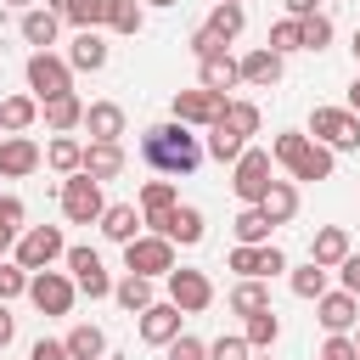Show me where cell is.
<instances>
[{"label":"cell","instance_id":"12","mask_svg":"<svg viewBox=\"0 0 360 360\" xmlns=\"http://www.w3.org/2000/svg\"><path fill=\"white\" fill-rule=\"evenodd\" d=\"M225 264H231L236 276H253V281H270V276H281V270H287V253H281L276 242H236Z\"/></svg>","mask_w":360,"mask_h":360},{"label":"cell","instance_id":"55","mask_svg":"<svg viewBox=\"0 0 360 360\" xmlns=\"http://www.w3.org/2000/svg\"><path fill=\"white\" fill-rule=\"evenodd\" d=\"M6 6H17V11H28V6H34V0H6Z\"/></svg>","mask_w":360,"mask_h":360},{"label":"cell","instance_id":"1","mask_svg":"<svg viewBox=\"0 0 360 360\" xmlns=\"http://www.w3.org/2000/svg\"><path fill=\"white\" fill-rule=\"evenodd\" d=\"M141 158H146L158 174H191L208 152H202V141L191 135V124L163 118V124H152V129L141 135Z\"/></svg>","mask_w":360,"mask_h":360},{"label":"cell","instance_id":"54","mask_svg":"<svg viewBox=\"0 0 360 360\" xmlns=\"http://www.w3.org/2000/svg\"><path fill=\"white\" fill-rule=\"evenodd\" d=\"M146 6H158V11H169V6H180V0H146Z\"/></svg>","mask_w":360,"mask_h":360},{"label":"cell","instance_id":"53","mask_svg":"<svg viewBox=\"0 0 360 360\" xmlns=\"http://www.w3.org/2000/svg\"><path fill=\"white\" fill-rule=\"evenodd\" d=\"M349 112H360V73H354V84H349Z\"/></svg>","mask_w":360,"mask_h":360},{"label":"cell","instance_id":"50","mask_svg":"<svg viewBox=\"0 0 360 360\" xmlns=\"http://www.w3.org/2000/svg\"><path fill=\"white\" fill-rule=\"evenodd\" d=\"M11 338H17V315H11V304L0 298V349H11Z\"/></svg>","mask_w":360,"mask_h":360},{"label":"cell","instance_id":"45","mask_svg":"<svg viewBox=\"0 0 360 360\" xmlns=\"http://www.w3.org/2000/svg\"><path fill=\"white\" fill-rule=\"evenodd\" d=\"M326 45H332V17L326 11L304 17V51H326Z\"/></svg>","mask_w":360,"mask_h":360},{"label":"cell","instance_id":"2","mask_svg":"<svg viewBox=\"0 0 360 360\" xmlns=\"http://www.w3.org/2000/svg\"><path fill=\"white\" fill-rule=\"evenodd\" d=\"M270 158H276L292 180H332V163H338V152L321 146L309 129H281V135L270 141Z\"/></svg>","mask_w":360,"mask_h":360},{"label":"cell","instance_id":"23","mask_svg":"<svg viewBox=\"0 0 360 360\" xmlns=\"http://www.w3.org/2000/svg\"><path fill=\"white\" fill-rule=\"evenodd\" d=\"M56 28H62V17H56L51 6H28L22 22H17V34H22L34 51H51V45H56Z\"/></svg>","mask_w":360,"mask_h":360},{"label":"cell","instance_id":"18","mask_svg":"<svg viewBox=\"0 0 360 360\" xmlns=\"http://www.w3.org/2000/svg\"><path fill=\"white\" fill-rule=\"evenodd\" d=\"M242 62V84H253V90H270V84H281V68H287V56L281 51H270V45H253L248 56H236Z\"/></svg>","mask_w":360,"mask_h":360},{"label":"cell","instance_id":"17","mask_svg":"<svg viewBox=\"0 0 360 360\" xmlns=\"http://www.w3.org/2000/svg\"><path fill=\"white\" fill-rule=\"evenodd\" d=\"M180 304H169V298H158L152 309H141V338L152 343V349H169L174 338H180Z\"/></svg>","mask_w":360,"mask_h":360},{"label":"cell","instance_id":"7","mask_svg":"<svg viewBox=\"0 0 360 360\" xmlns=\"http://www.w3.org/2000/svg\"><path fill=\"white\" fill-rule=\"evenodd\" d=\"M309 135L321 146H332V152H354L360 146V112H349V107H315L309 112Z\"/></svg>","mask_w":360,"mask_h":360},{"label":"cell","instance_id":"34","mask_svg":"<svg viewBox=\"0 0 360 360\" xmlns=\"http://www.w3.org/2000/svg\"><path fill=\"white\" fill-rule=\"evenodd\" d=\"M22 214H28V208H22V197H11V191H6V197H0V259H6V253L17 248V236L28 231V225H22Z\"/></svg>","mask_w":360,"mask_h":360},{"label":"cell","instance_id":"37","mask_svg":"<svg viewBox=\"0 0 360 360\" xmlns=\"http://www.w3.org/2000/svg\"><path fill=\"white\" fill-rule=\"evenodd\" d=\"M208 28H214V34H219V39H225V45H231V39H236V34H242V28H248V11H242V6H236V0H219V6H214V11H208Z\"/></svg>","mask_w":360,"mask_h":360},{"label":"cell","instance_id":"36","mask_svg":"<svg viewBox=\"0 0 360 360\" xmlns=\"http://www.w3.org/2000/svg\"><path fill=\"white\" fill-rule=\"evenodd\" d=\"M248 326H242V338L253 343V349H270L276 338H281V315L276 309H253V315H242Z\"/></svg>","mask_w":360,"mask_h":360},{"label":"cell","instance_id":"24","mask_svg":"<svg viewBox=\"0 0 360 360\" xmlns=\"http://www.w3.org/2000/svg\"><path fill=\"white\" fill-rule=\"evenodd\" d=\"M84 174L90 180H118L124 174V146L118 141H84Z\"/></svg>","mask_w":360,"mask_h":360},{"label":"cell","instance_id":"29","mask_svg":"<svg viewBox=\"0 0 360 360\" xmlns=\"http://www.w3.org/2000/svg\"><path fill=\"white\" fill-rule=\"evenodd\" d=\"M112 304L118 309H129V315H141V309H152L158 304V292H152V276H124V281H112Z\"/></svg>","mask_w":360,"mask_h":360},{"label":"cell","instance_id":"41","mask_svg":"<svg viewBox=\"0 0 360 360\" xmlns=\"http://www.w3.org/2000/svg\"><path fill=\"white\" fill-rule=\"evenodd\" d=\"M270 51H281V56L304 51V17H281V22L270 28Z\"/></svg>","mask_w":360,"mask_h":360},{"label":"cell","instance_id":"6","mask_svg":"<svg viewBox=\"0 0 360 360\" xmlns=\"http://www.w3.org/2000/svg\"><path fill=\"white\" fill-rule=\"evenodd\" d=\"M73 298H79L73 270H34V276H28V304H34L39 315H68Z\"/></svg>","mask_w":360,"mask_h":360},{"label":"cell","instance_id":"57","mask_svg":"<svg viewBox=\"0 0 360 360\" xmlns=\"http://www.w3.org/2000/svg\"><path fill=\"white\" fill-rule=\"evenodd\" d=\"M253 360H270V354H264V349H259V354H253Z\"/></svg>","mask_w":360,"mask_h":360},{"label":"cell","instance_id":"31","mask_svg":"<svg viewBox=\"0 0 360 360\" xmlns=\"http://www.w3.org/2000/svg\"><path fill=\"white\" fill-rule=\"evenodd\" d=\"M259 208L270 214V225H287V219L298 214V180H270V191H264Z\"/></svg>","mask_w":360,"mask_h":360},{"label":"cell","instance_id":"26","mask_svg":"<svg viewBox=\"0 0 360 360\" xmlns=\"http://www.w3.org/2000/svg\"><path fill=\"white\" fill-rule=\"evenodd\" d=\"M84 129H90V141H124V107L118 101H90Z\"/></svg>","mask_w":360,"mask_h":360},{"label":"cell","instance_id":"44","mask_svg":"<svg viewBox=\"0 0 360 360\" xmlns=\"http://www.w3.org/2000/svg\"><path fill=\"white\" fill-rule=\"evenodd\" d=\"M231 129H242V135H259V107L253 101H225V112H219Z\"/></svg>","mask_w":360,"mask_h":360},{"label":"cell","instance_id":"43","mask_svg":"<svg viewBox=\"0 0 360 360\" xmlns=\"http://www.w3.org/2000/svg\"><path fill=\"white\" fill-rule=\"evenodd\" d=\"M208 360H253V343L242 332H225V338L208 343Z\"/></svg>","mask_w":360,"mask_h":360},{"label":"cell","instance_id":"28","mask_svg":"<svg viewBox=\"0 0 360 360\" xmlns=\"http://www.w3.org/2000/svg\"><path fill=\"white\" fill-rule=\"evenodd\" d=\"M45 163H51L62 180L79 174V169H84V141H79V135H51V141H45Z\"/></svg>","mask_w":360,"mask_h":360},{"label":"cell","instance_id":"22","mask_svg":"<svg viewBox=\"0 0 360 360\" xmlns=\"http://www.w3.org/2000/svg\"><path fill=\"white\" fill-rule=\"evenodd\" d=\"M39 118H45V129H56V135H73V129H84V101H79V90L39 101Z\"/></svg>","mask_w":360,"mask_h":360},{"label":"cell","instance_id":"19","mask_svg":"<svg viewBox=\"0 0 360 360\" xmlns=\"http://www.w3.org/2000/svg\"><path fill=\"white\" fill-rule=\"evenodd\" d=\"M96 225H101V236H107V242H118V248H124V242H135V236L146 231V214H141V202H107V214H101Z\"/></svg>","mask_w":360,"mask_h":360},{"label":"cell","instance_id":"11","mask_svg":"<svg viewBox=\"0 0 360 360\" xmlns=\"http://www.w3.org/2000/svg\"><path fill=\"white\" fill-rule=\"evenodd\" d=\"M225 101L231 96H219V90H174V101H169V118H180V124H191V129H208V124H219V112H225Z\"/></svg>","mask_w":360,"mask_h":360},{"label":"cell","instance_id":"40","mask_svg":"<svg viewBox=\"0 0 360 360\" xmlns=\"http://www.w3.org/2000/svg\"><path fill=\"white\" fill-rule=\"evenodd\" d=\"M326 276H332V270H326V264H315V259H309V264H298V270H292V292H298V298H309V304H315V298H321V292H326Z\"/></svg>","mask_w":360,"mask_h":360},{"label":"cell","instance_id":"13","mask_svg":"<svg viewBox=\"0 0 360 360\" xmlns=\"http://www.w3.org/2000/svg\"><path fill=\"white\" fill-rule=\"evenodd\" d=\"M146 231H158V236H169L174 248H197V242L208 236V219H202V208H191V202H180V208H169V214H158V219H146Z\"/></svg>","mask_w":360,"mask_h":360},{"label":"cell","instance_id":"32","mask_svg":"<svg viewBox=\"0 0 360 360\" xmlns=\"http://www.w3.org/2000/svg\"><path fill=\"white\" fill-rule=\"evenodd\" d=\"M62 343H68V354H73V360H101V354H107V332H101V326H90V321H79Z\"/></svg>","mask_w":360,"mask_h":360},{"label":"cell","instance_id":"30","mask_svg":"<svg viewBox=\"0 0 360 360\" xmlns=\"http://www.w3.org/2000/svg\"><path fill=\"white\" fill-rule=\"evenodd\" d=\"M39 118V96H6L0 101V135H28Z\"/></svg>","mask_w":360,"mask_h":360},{"label":"cell","instance_id":"38","mask_svg":"<svg viewBox=\"0 0 360 360\" xmlns=\"http://www.w3.org/2000/svg\"><path fill=\"white\" fill-rule=\"evenodd\" d=\"M169 208H180L174 180H146V186H141V214H146V219H158V214H169Z\"/></svg>","mask_w":360,"mask_h":360},{"label":"cell","instance_id":"49","mask_svg":"<svg viewBox=\"0 0 360 360\" xmlns=\"http://www.w3.org/2000/svg\"><path fill=\"white\" fill-rule=\"evenodd\" d=\"M28 360H73V354H68V343H56V338H39V343L28 349Z\"/></svg>","mask_w":360,"mask_h":360},{"label":"cell","instance_id":"21","mask_svg":"<svg viewBox=\"0 0 360 360\" xmlns=\"http://www.w3.org/2000/svg\"><path fill=\"white\" fill-rule=\"evenodd\" d=\"M107 56H112V51H107L101 28H79V39L68 45V68H73V73H101Z\"/></svg>","mask_w":360,"mask_h":360},{"label":"cell","instance_id":"27","mask_svg":"<svg viewBox=\"0 0 360 360\" xmlns=\"http://www.w3.org/2000/svg\"><path fill=\"white\" fill-rule=\"evenodd\" d=\"M202 152H208L214 163H236V158L248 152V135H242V129H231V124L219 118V124H208V141H202Z\"/></svg>","mask_w":360,"mask_h":360},{"label":"cell","instance_id":"39","mask_svg":"<svg viewBox=\"0 0 360 360\" xmlns=\"http://www.w3.org/2000/svg\"><path fill=\"white\" fill-rule=\"evenodd\" d=\"M231 309H236V315H253V309H270V287H264V281H253V276H242V281L231 287Z\"/></svg>","mask_w":360,"mask_h":360},{"label":"cell","instance_id":"3","mask_svg":"<svg viewBox=\"0 0 360 360\" xmlns=\"http://www.w3.org/2000/svg\"><path fill=\"white\" fill-rule=\"evenodd\" d=\"M11 259H17L22 270H51L56 259H68L62 225H28V231L17 236V248H11Z\"/></svg>","mask_w":360,"mask_h":360},{"label":"cell","instance_id":"4","mask_svg":"<svg viewBox=\"0 0 360 360\" xmlns=\"http://www.w3.org/2000/svg\"><path fill=\"white\" fill-rule=\"evenodd\" d=\"M270 180H276V158H270L264 146H248V152L231 163V191H236L242 202H264Z\"/></svg>","mask_w":360,"mask_h":360},{"label":"cell","instance_id":"15","mask_svg":"<svg viewBox=\"0 0 360 360\" xmlns=\"http://www.w3.org/2000/svg\"><path fill=\"white\" fill-rule=\"evenodd\" d=\"M315 321L326 326V332H354L360 326V292H349V287H326L321 298H315Z\"/></svg>","mask_w":360,"mask_h":360},{"label":"cell","instance_id":"5","mask_svg":"<svg viewBox=\"0 0 360 360\" xmlns=\"http://www.w3.org/2000/svg\"><path fill=\"white\" fill-rule=\"evenodd\" d=\"M107 214V197H101V180H90L84 169L62 180V219L68 225H96Z\"/></svg>","mask_w":360,"mask_h":360},{"label":"cell","instance_id":"33","mask_svg":"<svg viewBox=\"0 0 360 360\" xmlns=\"http://www.w3.org/2000/svg\"><path fill=\"white\" fill-rule=\"evenodd\" d=\"M107 6V22L101 28H112V34H141V22H146V11H141V0H101Z\"/></svg>","mask_w":360,"mask_h":360},{"label":"cell","instance_id":"59","mask_svg":"<svg viewBox=\"0 0 360 360\" xmlns=\"http://www.w3.org/2000/svg\"><path fill=\"white\" fill-rule=\"evenodd\" d=\"M236 6H242V0H236Z\"/></svg>","mask_w":360,"mask_h":360},{"label":"cell","instance_id":"56","mask_svg":"<svg viewBox=\"0 0 360 360\" xmlns=\"http://www.w3.org/2000/svg\"><path fill=\"white\" fill-rule=\"evenodd\" d=\"M354 62H360V28H354Z\"/></svg>","mask_w":360,"mask_h":360},{"label":"cell","instance_id":"20","mask_svg":"<svg viewBox=\"0 0 360 360\" xmlns=\"http://www.w3.org/2000/svg\"><path fill=\"white\" fill-rule=\"evenodd\" d=\"M197 84H202V90H219V96H231V90L242 84V62H236L231 51H214V56H202V62H197Z\"/></svg>","mask_w":360,"mask_h":360},{"label":"cell","instance_id":"35","mask_svg":"<svg viewBox=\"0 0 360 360\" xmlns=\"http://www.w3.org/2000/svg\"><path fill=\"white\" fill-rule=\"evenodd\" d=\"M231 231H236V242H270V231H276V225H270V214H264L259 202H242V214H236V225H231Z\"/></svg>","mask_w":360,"mask_h":360},{"label":"cell","instance_id":"8","mask_svg":"<svg viewBox=\"0 0 360 360\" xmlns=\"http://www.w3.org/2000/svg\"><path fill=\"white\" fill-rule=\"evenodd\" d=\"M124 270H135V276H169L174 270V242L169 236H158V231H141L135 242H124Z\"/></svg>","mask_w":360,"mask_h":360},{"label":"cell","instance_id":"48","mask_svg":"<svg viewBox=\"0 0 360 360\" xmlns=\"http://www.w3.org/2000/svg\"><path fill=\"white\" fill-rule=\"evenodd\" d=\"M214 51H225V39H219V34H214V28H208V22H202V28H197V34H191V56H197V62H202V56H214Z\"/></svg>","mask_w":360,"mask_h":360},{"label":"cell","instance_id":"14","mask_svg":"<svg viewBox=\"0 0 360 360\" xmlns=\"http://www.w3.org/2000/svg\"><path fill=\"white\" fill-rule=\"evenodd\" d=\"M68 270H73V281H79L84 298H112V276H107V264H101L96 248H68Z\"/></svg>","mask_w":360,"mask_h":360},{"label":"cell","instance_id":"52","mask_svg":"<svg viewBox=\"0 0 360 360\" xmlns=\"http://www.w3.org/2000/svg\"><path fill=\"white\" fill-rule=\"evenodd\" d=\"M321 0H287V17H315Z\"/></svg>","mask_w":360,"mask_h":360},{"label":"cell","instance_id":"10","mask_svg":"<svg viewBox=\"0 0 360 360\" xmlns=\"http://www.w3.org/2000/svg\"><path fill=\"white\" fill-rule=\"evenodd\" d=\"M163 298H169V304H180L186 315H202V309L214 304V281H208L202 270H186V264H174V270L163 276Z\"/></svg>","mask_w":360,"mask_h":360},{"label":"cell","instance_id":"47","mask_svg":"<svg viewBox=\"0 0 360 360\" xmlns=\"http://www.w3.org/2000/svg\"><path fill=\"white\" fill-rule=\"evenodd\" d=\"M169 360H208V343L191 338V332H180V338L169 343Z\"/></svg>","mask_w":360,"mask_h":360},{"label":"cell","instance_id":"58","mask_svg":"<svg viewBox=\"0 0 360 360\" xmlns=\"http://www.w3.org/2000/svg\"><path fill=\"white\" fill-rule=\"evenodd\" d=\"M354 349H360V326H354Z\"/></svg>","mask_w":360,"mask_h":360},{"label":"cell","instance_id":"16","mask_svg":"<svg viewBox=\"0 0 360 360\" xmlns=\"http://www.w3.org/2000/svg\"><path fill=\"white\" fill-rule=\"evenodd\" d=\"M39 163H45V152L34 135H0V180H22Z\"/></svg>","mask_w":360,"mask_h":360},{"label":"cell","instance_id":"51","mask_svg":"<svg viewBox=\"0 0 360 360\" xmlns=\"http://www.w3.org/2000/svg\"><path fill=\"white\" fill-rule=\"evenodd\" d=\"M338 276H343V287H349V292H360V253H349V259L338 264Z\"/></svg>","mask_w":360,"mask_h":360},{"label":"cell","instance_id":"42","mask_svg":"<svg viewBox=\"0 0 360 360\" xmlns=\"http://www.w3.org/2000/svg\"><path fill=\"white\" fill-rule=\"evenodd\" d=\"M28 276L34 270H22L17 259H0V298L11 304V298H28Z\"/></svg>","mask_w":360,"mask_h":360},{"label":"cell","instance_id":"46","mask_svg":"<svg viewBox=\"0 0 360 360\" xmlns=\"http://www.w3.org/2000/svg\"><path fill=\"white\" fill-rule=\"evenodd\" d=\"M321 360H360V349H354V338H349V332H326Z\"/></svg>","mask_w":360,"mask_h":360},{"label":"cell","instance_id":"9","mask_svg":"<svg viewBox=\"0 0 360 360\" xmlns=\"http://www.w3.org/2000/svg\"><path fill=\"white\" fill-rule=\"evenodd\" d=\"M22 73H28V96H39V101L73 90V68H68V56H56V51H34Z\"/></svg>","mask_w":360,"mask_h":360},{"label":"cell","instance_id":"25","mask_svg":"<svg viewBox=\"0 0 360 360\" xmlns=\"http://www.w3.org/2000/svg\"><path fill=\"white\" fill-rule=\"evenodd\" d=\"M349 253H354V242H349V231H343V225H321V231H315V242H309V259H315V264H326V270H338Z\"/></svg>","mask_w":360,"mask_h":360}]
</instances>
